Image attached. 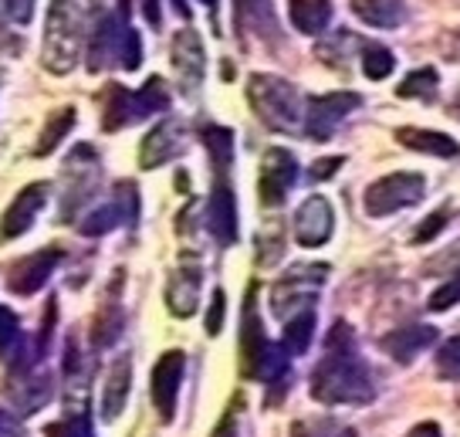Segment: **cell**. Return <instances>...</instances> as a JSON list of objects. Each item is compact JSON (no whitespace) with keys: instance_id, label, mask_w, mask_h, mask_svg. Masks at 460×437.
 Returning <instances> with one entry per match:
<instances>
[{"instance_id":"6da1fadb","label":"cell","mask_w":460,"mask_h":437,"mask_svg":"<svg viewBox=\"0 0 460 437\" xmlns=\"http://www.w3.org/2000/svg\"><path fill=\"white\" fill-rule=\"evenodd\" d=\"M312 397L318 404H369L373 400V377L356 352L352 329L345 322H335L325 343V356L312 373Z\"/></svg>"},{"instance_id":"7a4b0ae2","label":"cell","mask_w":460,"mask_h":437,"mask_svg":"<svg viewBox=\"0 0 460 437\" xmlns=\"http://www.w3.org/2000/svg\"><path fill=\"white\" fill-rule=\"evenodd\" d=\"M247 99L261 122L271 126L274 132H295L302 126V95L291 82L278 78V75H251Z\"/></svg>"},{"instance_id":"3957f363","label":"cell","mask_w":460,"mask_h":437,"mask_svg":"<svg viewBox=\"0 0 460 437\" xmlns=\"http://www.w3.org/2000/svg\"><path fill=\"white\" fill-rule=\"evenodd\" d=\"M82 55V14L75 0H51L44 21V68L68 75Z\"/></svg>"},{"instance_id":"277c9868","label":"cell","mask_w":460,"mask_h":437,"mask_svg":"<svg viewBox=\"0 0 460 437\" xmlns=\"http://www.w3.org/2000/svg\"><path fill=\"white\" fill-rule=\"evenodd\" d=\"M423 176L420 174H389L383 180H376L373 187L366 190V214L369 218H386V214H396L402 207H413L423 197Z\"/></svg>"},{"instance_id":"5b68a950","label":"cell","mask_w":460,"mask_h":437,"mask_svg":"<svg viewBox=\"0 0 460 437\" xmlns=\"http://www.w3.org/2000/svg\"><path fill=\"white\" fill-rule=\"evenodd\" d=\"M329 275V264H295L271 291V308L278 319H288V312L312 302V295L322 289V281Z\"/></svg>"},{"instance_id":"8992f818","label":"cell","mask_w":460,"mask_h":437,"mask_svg":"<svg viewBox=\"0 0 460 437\" xmlns=\"http://www.w3.org/2000/svg\"><path fill=\"white\" fill-rule=\"evenodd\" d=\"M362 105L359 92H329V95H318L308 103V112H305V132L315 139V143H325L332 139V132L345 122L349 112H356Z\"/></svg>"},{"instance_id":"52a82bcc","label":"cell","mask_w":460,"mask_h":437,"mask_svg":"<svg viewBox=\"0 0 460 437\" xmlns=\"http://www.w3.org/2000/svg\"><path fill=\"white\" fill-rule=\"evenodd\" d=\"M295 180H298V160H295V153H288L281 146L268 149L264 160H261V180H258L261 204L264 207L285 204L288 190L295 187Z\"/></svg>"},{"instance_id":"ba28073f","label":"cell","mask_w":460,"mask_h":437,"mask_svg":"<svg viewBox=\"0 0 460 437\" xmlns=\"http://www.w3.org/2000/svg\"><path fill=\"white\" fill-rule=\"evenodd\" d=\"M183 370H187V356L180 350L163 352L159 363L153 366V404H156L163 421H172V414H176V397H180Z\"/></svg>"},{"instance_id":"9c48e42d","label":"cell","mask_w":460,"mask_h":437,"mask_svg":"<svg viewBox=\"0 0 460 437\" xmlns=\"http://www.w3.org/2000/svg\"><path fill=\"white\" fill-rule=\"evenodd\" d=\"M332 227H335V214H332V204L322 197V193H312L298 214H295V241L302 248H318L332 237Z\"/></svg>"},{"instance_id":"30bf717a","label":"cell","mask_w":460,"mask_h":437,"mask_svg":"<svg viewBox=\"0 0 460 437\" xmlns=\"http://www.w3.org/2000/svg\"><path fill=\"white\" fill-rule=\"evenodd\" d=\"M207 231L214 234L217 245H224V248L237 241V201H234V190L224 180V174H217V183L207 201Z\"/></svg>"},{"instance_id":"8fae6325","label":"cell","mask_w":460,"mask_h":437,"mask_svg":"<svg viewBox=\"0 0 460 437\" xmlns=\"http://www.w3.org/2000/svg\"><path fill=\"white\" fill-rule=\"evenodd\" d=\"M172 68H176V78L187 92H197L203 82V72H207V55H203V41L193 28L176 31L172 38Z\"/></svg>"},{"instance_id":"7c38bea8","label":"cell","mask_w":460,"mask_h":437,"mask_svg":"<svg viewBox=\"0 0 460 437\" xmlns=\"http://www.w3.org/2000/svg\"><path fill=\"white\" fill-rule=\"evenodd\" d=\"M129 28V14H102L92 28V44H88V72H102L109 61L122 51V38Z\"/></svg>"},{"instance_id":"4fadbf2b","label":"cell","mask_w":460,"mask_h":437,"mask_svg":"<svg viewBox=\"0 0 460 437\" xmlns=\"http://www.w3.org/2000/svg\"><path fill=\"white\" fill-rule=\"evenodd\" d=\"M136 207H139V201H136V187H132V183H119V197H115L112 204L95 207V210L78 224V231L88 234V237L109 234V231H115L119 224H126V220L132 224V220H136Z\"/></svg>"},{"instance_id":"5bb4252c","label":"cell","mask_w":460,"mask_h":437,"mask_svg":"<svg viewBox=\"0 0 460 437\" xmlns=\"http://www.w3.org/2000/svg\"><path fill=\"white\" fill-rule=\"evenodd\" d=\"M48 193H51L48 183H31V187L21 190L14 197V204L7 207L4 220H0V234H4V237H21L24 231H31L34 218H38L41 207L48 204Z\"/></svg>"},{"instance_id":"9a60e30c","label":"cell","mask_w":460,"mask_h":437,"mask_svg":"<svg viewBox=\"0 0 460 437\" xmlns=\"http://www.w3.org/2000/svg\"><path fill=\"white\" fill-rule=\"evenodd\" d=\"M183 136H187V132H183V122H176V119L159 122L156 129L143 139V149H139L143 170H156L163 163H170L172 156H180V153H183Z\"/></svg>"},{"instance_id":"2e32d148","label":"cell","mask_w":460,"mask_h":437,"mask_svg":"<svg viewBox=\"0 0 460 437\" xmlns=\"http://www.w3.org/2000/svg\"><path fill=\"white\" fill-rule=\"evenodd\" d=\"M234 21L241 38H258L261 44L278 41V17L271 0H234Z\"/></svg>"},{"instance_id":"e0dca14e","label":"cell","mask_w":460,"mask_h":437,"mask_svg":"<svg viewBox=\"0 0 460 437\" xmlns=\"http://www.w3.org/2000/svg\"><path fill=\"white\" fill-rule=\"evenodd\" d=\"M200 268L197 264H183V268H176L170 278V285H166V306H170L172 316H180V319H190L197 306H200Z\"/></svg>"},{"instance_id":"ac0fdd59","label":"cell","mask_w":460,"mask_h":437,"mask_svg":"<svg viewBox=\"0 0 460 437\" xmlns=\"http://www.w3.org/2000/svg\"><path fill=\"white\" fill-rule=\"evenodd\" d=\"M58 262H61V251H58V248L38 251V254L24 258L21 264H14V275H11V291H14V295H34L38 289H44V285H48V278H51V272H55Z\"/></svg>"},{"instance_id":"d6986e66","label":"cell","mask_w":460,"mask_h":437,"mask_svg":"<svg viewBox=\"0 0 460 437\" xmlns=\"http://www.w3.org/2000/svg\"><path fill=\"white\" fill-rule=\"evenodd\" d=\"M268 350V339L261 329V319L254 312V289L247 291V306H244V329H241V370L244 377H258L261 356Z\"/></svg>"},{"instance_id":"ffe728a7","label":"cell","mask_w":460,"mask_h":437,"mask_svg":"<svg viewBox=\"0 0 460 437\" xmlns=\"http://www.w3.org/2000/svg\"><path fill=\"white\" fill-rule=\"evenodd\" d=\"M129 390H132V360L129 356H119L109 370V377H105V387H102V417L105 421H115L122 407H126V400H129Z\"/></svg>"},{"instance_id":"44dd1931","label":"cell","mask_w":460,"mask_h":437,"mask_svg":"<svg viewBox=\"0 0 460 437\" xmlns=\"http://www.w3.org/2000/svg\"><path fill=\"white\" fill-rule=\"evenodd\" d=\"M437 343V329L433 326H406V329H396V333L383 335V350L400 360V363H410L413 356L433 346Z\"/></svg>"},{"instance_id":"7402d4cb","label":"cell","mask_w":460,"mask_h":437,"mask_svg":"<svg viewBox=\"0 0 460 437\" xmlns=\"http://www.w3.org/2000/svg\"><path fill=\"white\" fill-rule=\"evenodd\" d=\"M396 139H400L406 149H417V153H430V156H457L460 146L454 136H447V132H437V129H417V126H402L396 129Z\"/></svg>"},{"instance_id":"603a6c76","label":"cell","mask_w":460,"mask_h":437,"mask_svg":"<svg viewBox=\"0 0 460 437\" xmlns=\"http://www.w3.org/2000/svg\"><path fill=\"white\" fill-rule=\"evenodd\" d=\"M136 122V105H132V92L122 85H105V103H102V129L115 132L122 126Z\"/></svg>"},{"instance_id":"cb8c5ba5","label":"cell","mask_w":460,"mask_h":437,"mask_svg":"<svg viewBox=\"0 0 460 437\" xmlns=\"http://www.w3.org/2000/svg\"><path fill=\"white\" fill-rule=\"evenodd\" d=\"M352 11L359 21L373 28H400L406 21V4L402 0H352Z\"/></svg>"},{"instance_id":"d4e9b609","label":"cell","mask_w":460,"mask_h":437,"mask_svg":"<svg viewBox=\"0 0 460 437\" xmlns=\"http://www.w3.org/2000/svg\"><path fill=\"white\" fill-rule=\"evenodd\" d=\"M288 14H291V24L302 34H322L332 21V4L329 0H291Z\"/></svg>"},{"instance_id":"484cf974","label":"cell","mask_w":460,"mask_h":437,"mask_svg":"<svg viewBox=\"0 0 460 437\" xmlns=\"http://www.w3.org/2000/svg\"><path fill=\"white\" fill-rule=\"evenodd\" d=\"M132 105H136V119H146L153 116V112H163V109H170V88L163 78H149L139 92H132Z\"/></svg>"},{"instance_id":"4316f807","label":"cell","mask_w":460,"mask_h":437,"mask_svg":"<svg viewBox=\"0 0 460 437\" xmlns=\"http://www.w3.org/2000/svg\"><path fill=\"white\" fill-rule=\"evenodd\" d=\"M312 335H315V312H312V308H305L302 316L288 319V326H285V350L291 352V356H302V352L312 346Z\"/></svg>"},{"instance_id":"83f0119b","label":"cell","mask_w":460,"mask_h":437,"mask_svg":"<svg viewBox=\"0 0 460 437\" xmlns=\"http://www.w3.org/2000/svg\"><path fill=\"white\" fill-rule=\"evenodd\" d=\"M203 146L210 149L217 174H227L230 160H234V132L224 129V126H207L203 129Z\"/></svg>"},{"instance_id":"f1b7e54d","label":"cell","mask_w":460,"mask_h":437,"mask_svg":"<svg viewBox=\"0 0 460 437\" xmlns=\"http://www.w3.org/2000/svg\"><path fill=\"white\" fill-rule=\"evenodd\" d=\"M72 129H75V109H58L55 116H48L44 132H41V143H38V156L58 149V143H61Z\"/></svg>"},{"instance_id":"f546056e","label":"cell","mask_w":460,"mask_h":437,"mask_svg":"<svg viewBox=\"0 0 460 437\" xmlns=\"http://www.w3.org/2000/svg\"><path fill=\"white\" fill-rule=\"evenodd\" d=\"M437 85H440L437 72H433V68H420V72L406 75L396 92H400L402 99H423V103H430L433 95H437Z\"/></svg>"},{"instance_id":"4dcf8cb0","label":"cell","mask_w":460,"mask_h":437,"mask_svg":"<svg viewBox=\"0 0 460 437\" xmlns=\"http://www.w3.org/2000/svg\"><path fill=\"white\" fill-rule=\"evenodd\" d=\"M396 68V58H393V51L383 48V44H366V51H362V72L366 78H373V82H383L389 78Z\"/></svg>"},{"instance_id":"1f68e13d","label":"cell","mask_w":460,"mask_h":437,"mask_svg":"<svg viewBox=\"0 0 460 437\" xmlns=\"http://www.w3.org/2000/svg\"><path fill=\"white\" fill-rule=\"evenodd\" d=\"M122 333V312L119 306H105V312H99V319H95V346L105 350V346H112L115 339Z\"/></svg>"},{"instance_id":"d6a6232c","label":"cell","mask_w":460,"mask_h":437,"mask_svg":"<svg viewBox=\"0 0 460 437\" xmlns=\"http://www.w3.org/2000/svg\"><path fill=\"white\" fill-rule=\"evenodd\" d=\"M281 251H285V231H281V224H268L258 234V262L274 264L281 258Z\"/></svg>"},{"instance_id":"836d02e7","label":"cell","mask_w":460,"mask_h":437,"mask_svg":"<svg viewBox=\"0 0 460 437\" xmlns=\"http://www.w3.org/2000/svg\"><path fill=\"white\" fill-rule=\"evenodd\" d=\"M291 437H352V431L332 421H298L291 427Z\"/></svg>"},{"instance_id":"e575fe53","label":"cell","mask_w":460,"mask_h":437,"mask_svg":"<svg viewBox=\"0 0 460 437\" xmlns=\"http://www.w3.org/2000/svg\"><path fill=\"white\" fill-rule=\"evenodd\" d=\"M44 437H92V427H88V414L82 410V414H72L68 421L51 424V427L44 431Z\"/></svg>"},{"instance_id":"d590c367","label":"cell","mask_w":460,"mask_h":437,"mask_svg":"<svg viewBox=\"0 0 460 437\" xmlns=\"http://www.w3.org/2000/svg\"><path fill=\"white\" fill-rule=\"evenodd\" d=\"M437 373L447 379H460V339H447L437 356Z\"/></svg>"},{"instance_id":"8d00e7d4","label":"cell","mask_w":460,"mask_h":437,"mask_svg":"<svg viewBox=\"0 0 460 437\" xmlns=\"http://www.w3.org/2000/svg\"><path fill=\"white\" fill-rule=\"evenodd\" d=\"M119 61H122V68H129V72H136V68H139V61H143L139 31L126 28V38H122V51H119Z\"/></svg>"},{"instance_id":"74e56055","label":"cell","mask_w":460,"mask_h":437,"mask_svg":"<svg viewBox=\"0 0 460 437\" xmlns=\"http://www.w3.org/2000/svg\"><path fill=\"white\" fill-rule=\"evenodd\" d=\"M17 339H21V322H17V316L11 308L0 306V352L11 350Z\"/></svg>"},{"instance_id":"f35d334b","label":"cell","mask_w":460,"mask_h":437,"mask_svg":"<svg viewBox=\"0 0 460 437\" xmlns=\"http://www.w3.org/2000/svg\"><path fill=\"white\" fill-rule=\"evenodd\" d=\"M224 312H227V295H224V289H217L210 299V312H207V333L210 335L224 329Z\"/></svg>"},{"instance_id":"ab89813d","label":"cell","mask_w":460,"mask_h":437,"mask_svg":"<svg viewBox=\"0 0 460 437\" xmlns=\"http://www.w3.org/2000/svg\"><path fill=\"white\" fill-rule=\"evenodd\" d=\"M457 299H460V275H454L450 285H444V289H437L430 295V312H444V308H450Z\"/></svg>"},{"instance_id":"60d3db41","label":"cell","mask_w":460,"mask_h":437,"mask_svg":"<svg viewBox=\"0 0 460 437\" xmlns=\"http://www.w3.org/2000/svg\"><path fill=\"white\" fill-rule=\"evenodd\" d=\"M0 11L11 17L14 24H28L34 17V0H0Z\"/></svg>"},{"instance_id":"b9f144b4","label":"cell","mask_w":460,"mask_h":437,"mask_svg":"<svg viewBox=\"0 0 460 437\" xmlns=\"http://www.w3.org/2000/svg\"><path fill=\"white\" fill-rule=\"evenodd\" d=\"M444 224H447V210H437V214H430V218H427V224L413 234V241H417V245H427V241H433V237L440 234V227H444Z\"/></svg>"},{"instance_id":"7bdbcfd3","label":"cell","mask_w":460,"mask_h":437,"mask_svg":"<svg viewBox=\"0 0 460 437\" xmlns=\"http://www.w3.org/2000/svg\"><path fill=\"white\" fill-rule=\"evenodd\" d=\"M342 156H329V160H318L312 166V180H329L332 174H339V166H342Z\"/></svg>"},{"instance_id":"ee69618b","label":"cell","mask_w":460,"mask_h":437,"mask_svg":"<svg viewBox=\"0 0 460 437\" xmlns=\"http://www.w3.org/2000/svg\"><path fill=\"white\" fill-rule=\"evenodd\" d=\"M0 437H24L14 417H11V414H4V410H0Z\"/></svg>"},{"instance_id":"f6af8a7d","label":"cell","mask_w":460,"mask_h":437,"mask_svg":"<svg viewBox=\"0 0 460 437\" xmlns=\"http://www.w3.org/2000/svg\"><path fill=\"white\" fill-rule=\"evenodd\" d=\"M406 437H440V427H437V424H433V421L417 424V427H413V431H410V434H406Z\"/></svg>"},{"instance_id":"bcb514c9","label":"cell","mask_w":460,"mask_h":437,"mask_svg":"<svg viewBox=\"0 0 460 437\" xmlns=\"http://www.w3.org/2000/svg\"><path fill=\"white\" fill-rule=\"evenodd\" d=\"M214 437H234V417H230V414L220 421V427L214 431Z\"/></svg>"},{"instance_id":"7dc6e473","label":"cell","mask_w":460,"mask_h":437,"mask_svg":"<svg viewBox=\"0 0 460 437\" xmlns=\"http://www.w3.org/2000/svg\"><path fill=\"white\" fill-rule=\"evenodd\" d=\"M146 21L159 24V0H146Z\"/></svg>"},{"instance_id":"c3c4849f","label":"cell","mask_w":460,"mask_h":437,"mask_svg":"<svg viewBox=\"0 0 460 437\" xmlns=\"http://www.w3.org/2000/svg\"><path fill=\"white\" fill-rule=\"evenodd\" d=\"M203 4L210 7V14H217V4H220V0H203Z\"/></svg>"},{"instance_id":"681fc988","label":"cell","mask_w":460,"mask_h":437,"mask_svg":"<svg viewBox=\"0 0 460 437\" xmlns=\"http://www.w3.org/2000/svg\"><path fill=\"white\" fill-rule=\"evenodd\" d=\"M454 116L460 119V99H457V103H454Z\"/></svg>"}]
</instances>
